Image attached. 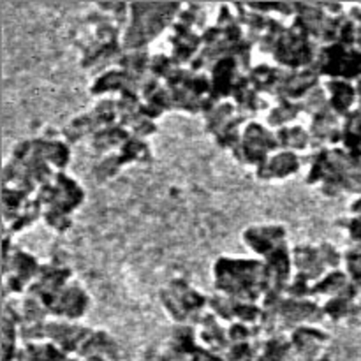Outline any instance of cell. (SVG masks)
<instances>
[{"instance_id":"cell-1","label":"cell","mask_w":361,"mask_h":361,"mask_svg":"<svg viewBox=\"0 0 361 361\" xmlns=\"http://www.w3.org/2000/svg\"><path fill=\"white\" fill-rule=\"evenodd\" d=\"M358 97H361V85H358Z\"/></svg>"}]
</instances>
